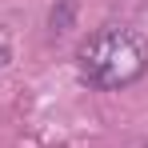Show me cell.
<instances>
[{
    "instance_id": "obj_1",
    "label": "cell",
    "mask_w": 148,
    "mask_h": 148,
    "mask_svg": "<svg viewBox=\"0 0 148 148\" xmlns=\"http://www.w3.org/2000/svg\"><path fill=\"white\" fill-rule=\"evenodd\" d=\"M76 72L88 88L100 92H116L136 84L148 72V44L120 24H104L96 32H88L76 48Z\"/></svg>"
}]
</instances>
